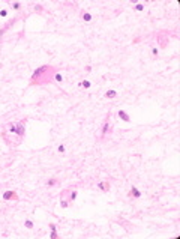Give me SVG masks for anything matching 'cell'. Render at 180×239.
<instances>
[{
	"label": "cell",
	"instance_id": "9a60e30c",
	"mask_svg": "<svg viewBox=\"0 0 180 239\" xmlns=\"http://www.w3.org/2000/svg\"><path fill=\"white\" fill-rule=\"evenodd\" d=\"M24 226H26V227H27V229H33V223H32L30 220H27L26 223H24Z\"/></svg>",
	"mask_w": 180,
	"mask_h": 239
},
{
	"label": "cell",
	"instance_id": "8992f818",
	"mask_svg": "<svg viewBox=\"0 0 180 239\" xmlns=\"http://www.w3.org/2000/svg\"><path fill=\"white\" fill-rule=\"evenodd\" d=\"M108 131H110V123H108V120H105V123L102 125V135H107L108 134Z\"/></svg>",
	"mask_w": 180,
	"mask_h": 239
},
{
	"label": "cell",
	"instance_id": "7402d4cb",
	"mask_svg": "<svg viewBox=\"0 0 180 239\" xmlns=\"http://www.w3.org/2000/svg\"><path fill=\"white\" fill-rule=\"evenodd\" d=\"M158 53H159L158 48H153V50H152V54H153V56H158Z\"/></svg>",
	"mask_w": 180,
	"mask_h": 239
},
{
	"label": "cell",
	"instance_id": "3957f363",
	"mask_svg": "<svg viewBox=\"0 0 180 239\" xmlns=\"http://www.w3.org/2000/svg\"><path fill=\"white\" fill-rule=\"evenodd\" d=\"M119 117L122 119L123 122H131V117H129V114H128L126 111H123V110H120V111H119Z\"/></svg>",
	"mask_w": 180,
	"mask_h": 239
},
{
	"label": "cell",
	"instance_id": "6da1fadb",
	"mask_svg": "<svg viewBox=\"0 0 180 239\" xmlns=\"http://www.w3.org/2000/svg\"><path fill=\"white\" fill-rule=\"evenodd\" d=\"M48 69H50V68H48L47 65H44V66H41V68H38V69H36L35 71V72L32 74V80H35V78H38V77H41L42 74H45L47 72V71Z\"/></svg>",
	"mask_w": 180,
	"mask_h": 239
},
{
	"label": "cell",
	"instance_id": "5b68a950",
	"mask_svg": "<svg viewBox=\"0 0 180 239\" xmlns=\"http://www.w3.org/2000/svg\"><path fill=\"white\" fill-rule=\"evenodd\" d=\"M15 134H18V137H23L24 135V123L21 122V123H17V133Z\"/></svg>",
	"mask_w": 180,
	"mask_h": 239
},
{
	"label": "cell",
	"instance_id": "5bb4252c",
	"mask_svg": "<svg viewBox=\"0 0 180 239\" xmlns=\"http://www.w3.org/2000/svg\"><path fill=\"white\" fill-rule=\"evenodd\" d=\"M60 205H62L63 209H66V208L69 206V201H68V200H62V201H60Z\"/></svg>",
	"mask_w": 180,
	"mask_h": 239
},
{
	"label": "cell",
	"instance_id": "cb8c5ba5",
	"mask_svg": "<svg viewBox=\"0 0 180 239\" xmlns=\"http://www.w3.org/2000/svg\"><path fill=\"white\" fill-rule=\"evenodd\" d=\"M35 9H36V11H42V6L38 5V6H35Z\"/></svg>",
	"mask_w": 180,
	"mask_h": 239
},
{
	"label": "cell",
	"instance_id": "4fadbf2b",
	"mask_svg": "<svg viewBox=\"0 0 180 239\" xmlns=\"http://www.w3.org/2000/svg\"><path fill=\"white\" fill-rule=\"evenodd\" d=\"M56 184H57V179H50V181L47 182V185H48V186H54Z\"/></svg>",
	"mask_w": 180,
	"mask_h": 239
},
{
	"label": "cell",
	"instance_id": "30bf717a",
	"mask_svg": "<svg viewBox=\"0 0 180 239\" xmlns=\"http://www.w3.org/2000/svg\"><path fill=\"white\" fill-rule=\"evenodd\" d=\"M81 17H83V20H84V21H87V23H89V21H92V14H89V12H83V15H81Z\"/></svg>",
	"mask_w": 180,
	"mask_h": 239
},
{
	"label": "cell",
	"instance_id": "ac0fdd59",
	"mask_svg": "<svg viewBox=\"0 0 180 239\" xmlns=\"http://www.w3.org/2000/svg\"><path fill=\"white\" fill-rule=\"evenodd\" d=\"M9 131L11 133H17V125H9Z\"/></svg>",
	"mask_w": 180,
	"mask_h": 239
},
{
	"label": "cell",
	"instance_id": "7c38bea8",
	"mask_svg": "<svg viewBox=\"0 0 180 239\" xmlns=\"http://www.w3.org/2000/svg\"><path fill=\"white\" fill-rule=\"evenodd\" d=\"M75 199H77V191H72L71 196H69V201H74Z\"/></svg>",
	"mask_w": 180,
	"mask_h": 239
},
{
	"label": "cell",
	"instance_id": "ffe728a7",
	"mask_svg": "<svg viewBox=\"0 0 180 239\" xmlns=\"http://www.w3.org/2000/svg\"><path fill=\"white\" fill-rule=\"evenodd\" d=\"M51 239H56L57 238V230H51V235H50Z\"/></svg>",
	"mask_w": 180,
	"mask_h": 239
},
{
	"label": "cell",
	"instance_id": "2e32d148",
	"mask_svg": "<svg viewBox=\"0 0 180 239\" xmlns=\"http://www.w3.org/2000/svg\"><path fill=\"white\" fill-rule=\"evenodd\" d=\"M11 6H12V9H15V11H18V9H21V3H12Z\"/></svg>",
	"mask_w": 180,
	"mask_h": 239
},
{
	"label": "cell",
	"instance_id": "d6986e66",
	"mask_svg": "<svg viewBox=\"0 0 180 239\" xmlns=\"http://www.w3.org/2000/svg\"><path fill=\"white\" fill-rule=\"evenodd\" d=\"M57 150H59V152H60V153H63V152H65V150H66V147H65V146H63V145H60V146H59V147H57Z\"/></svg>",
	"mask_w": 180,
	"mask_h": 239
},
{
	"label": "cell",
	"instance_id": "7a4b0ae2",
	"mask_svg": "<svg viewBox=\"0 0 180 239\" xmlns=\"http://www.w3.org/2000/svg\"><path fill=\"white\" fill-rule=\"evenodd\" d=\"M12 199H17V194L14 193V191H5L3 193V200H12Z\"/></svg>",
	"mask_w": 180,
	"mask_h": 239
},
{
	"label": "cell",
	"instance_id": "603a6c76",
	"mask_svg": "<svg viewBox=\"0 0 180 239\" xmlns=\"http://www.w3.org/2000/svg\"><path fill=\"white\" fill-rule=\"evenodd\" d=\"M50 229H51V230H57V227H56V224L51 223V224H50Z\"/></svg>",
	"mask_w": 180,
	"mask_h": 239
},
{
	"label": "cell",
	"instance_id": "52a82bcc",
	"mask_svg": "<svg viewBox=\"0 0 180 239\" xmlns=\"http://www.w3.org/2000/svg\"><path fill=\"white\" fill-rule=\"evenodd\" d=\"M105 96H107V98H110V99H113V98H116V96H117V92H116V90H113V89H110V90H107Z\"/></svg>",
	"mask_w": 180,
	"mask_h": 239
},
{
	"label": "cell",
	"instance_id": "e0dca14e",
	"mask_svg": "<svg viewBox=\"0 0 180 239\" xmlns=\"http://www.w3.org/2000/svg\"><path fill=\"white\" fill-rule=\"evenodd\" d=\"M135 9L138 11V12H141V11H144V5H140L138 3V5H135Z\"/></svg>",
	"mask_w": 180,
	"mask_h": 239
},
{
	"label": "cell",
	"instance_id": "277c9868",
	"mask_svg": "<svg viewBox=\"0 0 180 239\" xmlns=\"http://www.w3.org/2000/svg\"><path fill=\"white\" fill-rule=\"evenodd\" d=\"M131 196L135 197V199H140V197H141V191H140L138 188H135V186H132V188H131Z\"/></svg>",
	"mask_w": 180,
	"mask_h": 239
},
{
	"label": "cell",
	"instance_id": "8fae6325",
	"mask_svg": "<svg viewBox=\"0 0 180 239\" xmlns=\"http://www.w3.org/2000/svg\"><path fill=\"white\" fill-rule=\"evenodd\" d=\"M54 80H56V81H57V83H62V81H63V75H62V74H59V72H57V74H56V75H54Z\"/></svg>",
	"mask_w": 180,
	"mask_h": 239
},
{
	"label": "cell",
	"instance_id": "9c48e42d",
	"mask_svg": "<svg viewBox=\"0 0 180 239\" xmlns=\"http://www.w3.org/2000/svg\"><path fill=\"white\" fill-rule=\"evenodd\" d=\"M78 86H80V87H84V89H89V87L92 86V83H90L89 80H84V81H81V83H80Z\"/></svg>",
	"mask_w": 180,
	"mask_h": 239
},
{
	"label": "cell",
	"instance_id": "ba28073f",
	"mask_svg": "<svg viewBox=\"0 0 180 239\" xmlns=\"http://www.w3.org/2000/svg\"><path fill=\"white\" fill-rule=\"evenodd\" d=\"M98 188H101L104 191H108V189H110V184H108V182H99L98 184Z\"/></svg>",
	"mask_w": 180,
	"mask_h": 239
},
{
	"label": "cell",
	"instance_id": "44dd1931",
	"mask_svg": "<svg viewBox=\"0 0 180 239\" xmlns=\"http://www.w3.org/2000/svg\"><path fill=\"white\" fill-rule=\"evenodd\" d=\"M6 15H8V11H6V9H2V11H0V17H3V18H5Z\"/></svg>",
	"mask_w": 180,
	"mask_h": 239
}]
</instances>
